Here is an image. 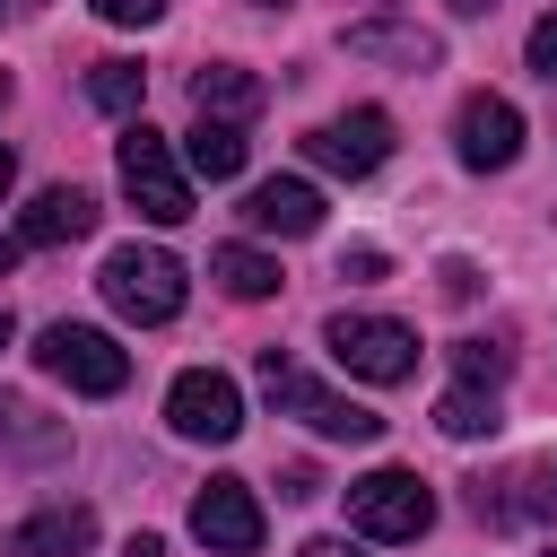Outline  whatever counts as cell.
Returning <instances> with one entry per match:
<instances>
[{
  "label": "cell",
  "instance_id": "1",
  "mask_svg": "<svg viewBox=\"0 0 557 557\" xmlns=\"http://www.w3.org/2000/svg\"><path fill=\"white\" fill-rule=\"evenodd\" d=\"M261 392H270V409L278 418H305L313 435H331V444H374L383 435V418L366 409V400H339L331 383H313L287 348H261Z\"/></svg>",
  "mask_w": 557,
  "mask_h": 557
},
{
  "label": "cell",
  "instance_id": "2",
  "mask_svg": "<svg viewBox=\"0 0 557 557\" xmlns=\"http://www.w3.org/2000/svg\"><path fill=\"white\" fill-rule=\"evenodd\" d=\"M113 165H122V191H131V209H139L148 226H183V218H191V174L174 165L165 131H148V122H122V139H113Z\"/></svg>",
  "mask_w": 557,
  "mask_h": 557
},
{
  "label": "cell",
  "instance_id": "3",
  "mask_svg": "<svg viewBox=\"0 0 557 557\" xmlns=\"http://www.w3.org/2000/svg\"><path fill=\"white\" fill-rule=\"evenodd\" d=\"M104 305L122 313V322H174L183 313V296H191V278H183V261L174 252H157V244H122V252H104Z\"/></svg>",
  "mask_w": 557,
  "mask_h": 557
},
{
  "label": "cell",
  "instance_id": "4",
  "mask_svg": "<svg viewBox=\"0 0 557 557\" xmlns=\"http://www.w3.org/2000/svg\"><path fill=\"white\" fill-rule=\"evenodd\" d=\"M35 366H44L52 383L87 392V400H113V392L131 383V348H113V331H96V322H52V331L35 339Z\"/></svg>",
  "mask_w": 557,
  "mask_h": 557
},
{
  "label": "cell",
  "instance_id": "5",
  "mask_svg": "<svg viewBox=\"0 0 557 557\" xmlns=\"http://www.w3.org/2000/svg\"><path fill=\"white\" fill-rule=\"evenodd\" d=\"M322 339H331V357H339L357 383H409V374H418V331L392 322V313H331Z\"/></svg>",
  "mask_w": 557,
  "mask_h": 557
},
{
  "label": "cell",
  "instance_id": "6",
  "mask_svg": "<svg viewBox=\"0 0 557 557\" xmlns=\"http://www.w3.org/2000/svg\"><path fill=\"white\" fill-rule=\"evenodd\" d=\"M348 522L366 531V540H418L426 522H435V496H426V479L418 470H366V479H348Z\"/></svg>",
  "mask_w": 557,
  "mask_h": 557
},
{
  "label": "cell",
  "instance_id": "7",
  "mask_svg": "<svg viewBox=\"0 0 557 557\" xmlns=\"http://www.w3.org/2000/svg\"><path fill=\"white\" fill-rule=\"evenodd\" d=\"M165 418H174V435H191V444H235V435H244V392H235L218 366H191V374H174Z\"/></svg>",
  "mask_w": 557,
  "mask_h": 557
},
{
  "label": "cell",
  "instance_id": "8",
  "mask_svg": "<svg viewBox=\"0 0 557 557\" xmlns=\"http://www.w3.org/2000/svg\"><path fill=\"white\" fill-rule=\"evenodd\" d=\"M305 157L322 165V174H374L383 157H392V113L383 104H357V113H339V122H322V131H305Z\"/></svg>",
  "mask_w": 557,
  "mask_h": 557
},
{
  "label": "cell",
  "instance_id": "9",
  "mask_svg": "<svg viewBox=\"0 0 557 557\" xmlns=\"http://www.w3.org/2000/svg\"><path fill=\"white\" fill-rule=\"evenodd\" d=\"M191 531H200V548H218V557H252L261 548V496L244 487V479H209L200 496H191Z\"/></svg>",
  "mask_w": 557,
  "mask_h": 557
},
{
  "label": "cell",
  "instance_id": "10",
  "mask_svg": "<svg viewBox=\"0 0 557 557\" xmlns=\"http://www.w3.org/2000/svg\"><path fill=\"white\" fill-rule=\"evenodd\" d=\"M453 148H461L470 174H505V165L522 157V113H513L505 96H470V104L453 113Z\"/></svg>",
  "mask_w": 557,
  "mask_h": 557
},
{
  "label": "cell",
  "instance_id": "11",
  "mask_svg": "<svg viewBox=\"0 0 557 557\" xmlns=\"http://www.w3.org/2000/svg\"><path fill=\"white\" fill-rule=\"evenodd\" d=\"M96 540V505H44L0 531V557H78Z\"/></svg>",
  "mask_w": 557,
  "mask_h": 557
},
{
  "label": "cell",
  "instance_id": "12",
  "mask_svg": "<svg viewBox=\"0 0 557 557\" xmlns=\"http://www.w3.org/2000/svg\"><path fill=\"white\" fill-rule=\"evenodd\" d=\"M339 52H348V61H392V70H435V61H444V44H435L426 26H400V17H366V26H348Z\"/></svg>",
  "mask_w": 557,
  "mask_h": 557
},
{
  "label": "cell",
  "instance_id": "13",
  "mask_svg": "<svg viewBox=\"0 0 557 557\" xmlns=\"http://www.w3.org/2000/svg\"><path fill=\"white\" fill-rule=\"evenodd\" d=\"M244 218H252L261 235H313V226H322V191H313L305 174H270V183L244 191Z\"/></svg>",
  "mask_w": 557,
  "mask_h": 557
},
{
  "label": "cell",
  "instance_id": "14",
  "mask_svg": "<svg viewBox=\"0 0 557 557\" xmlns=\"http://www.w3.org/2000/svg\"><path fill=\"white\" fill-rule=\"evenodd\" d=\"M61 453H70L61 418H44V409L0 392V470H35V461H61Z\"/></svg>",
  "mask_w": 557,
  "mask_h": 557
},
{
  "label": "cell",
  "instance_id": "15",
  "mask_svg": "<svg viewBox=\"0 0 557 557\" xmlns=\"http://www.w3.org/2000/svg\"><path fill=\"white\" fill-rule=\"evenodd\" d=\"M78 235H96V191H78V183L35 191V209H26L17 244H78Z\"/></svg>",
  "mask_w": 557,
  "mask_h": 557
},
{
  "label": "cell",
  "instance_id": "16",
  "mask_svg": "<svg viewBox=\"0 0 557 557\" xmlns=\"http://www.w3.org/2000/svg\"><path fill=\"white\" fill-rule=\"evenodd\" d=\"M183 165H191L200 183H235V174H244V122L200 113V122L183 131Z\"/></svg>",
  "mask_w": 557,
  "mask_h": 557
},
{
  "label": "cell",
  "instance_id": "17",
  "mask_svg": "<svg viewBox=\"0 0 557 557\" xmlns=\"http://www.w3.org/2000/svg\"><path fill=\"white\" fill-rule=\"evenodd\" d=\"M261 78L252 70H235V61H209V70H191V104L200 113H226V122H244V113H261Z\"/></svg>",
  "mask_w": 557,
  "mask_h": 557
},
{
  "label": "cell",
  "instance_id": "18",
  "mask_svg": "<svg viewBox=\"0 0 557 557\" xmlns=\"http://www.w3.org/2000/svg\"><path fill=\"white\" fill-rule=\"evenodd\" d=\"M209 278H218L235 305L278 296V261H270V252H252V244H218V252H209Z\"/></svg>",
  "mask_w": 557,
  "mask_h": 557
},
{
  "label": "cell",
  "instance_id": "19",
  "mask_svg": "<svg viewBox=\"0 0 557 557\" xmlns=\"http://www.w3.org/2000/svg\"><path fill=\"white\" fill-rule=\"evenodd\" d=\"M435 426H444L453 444H479V435H496V383H453V392L435 400Z\"/></svg>",
  "mask_w": 557,
  "mask_h": 557
},
{
  "label": "cell",
  "instance_id": "20",
  "mask_svg": "<svg viewBox=\"0 0 557 557\" xmlns=\"http://www.w3.org/2000/svg\"><path fill=\"white\" fill-rule=\"evenodd\" d=\"M87 104L96 113H139L148 104V70L139 61H96L87 70Z\"/></svg>",
  "mask_w": 557,
  "mask_h": 557
},
{
  "label": "cell",
  "instance_id": "21",
  "mask_svg": "<svg viewBox=\"0 0 557 557\" xmlns=\"http://www.w3.org/2000/svg\"><path fill=\"white\" fill-rule=\"evenodd\" d=\"M453 374H461V383H505V348L461 339V348H453Z\"/></svg>",
  "mask_w": 557,
  "mask_h": 557
},
{
  "label": "cell",
  "instance_id": "22",
  "mask_svg": "<svg viewBox=\"0 0 557 557\" xmlns=\"http://www.w3.org/2000/svg\"><path fill=\"white\" fill-rule=\"evenodd\" d=\"M96 17H104V26H157L165 0H96Z\"/></svg>",
  "mask_w": 557,
  "mask_h": 557
},
{
  "label": "cell",
  "instance_id": "23",
  "mask_svg": "<svg viewBox=\"0 0 557 557\" xmlns=\"http://www.w3.org/2000/svg\"><path fill=\"white\" fill-rule=\"evenodd\" d=\"M522 52H531V70H540V78L557 87V9H548V17L531 26V44H522Z\"/></svg>",
  "mask_w": 557,
  "mask_h": 557
},
{
  "label": "cell",
  "instance_id": "24",
  "mask_svg": "<svg viewBox=\"0 0 557 557\" xmlns=\"http://www.w3.org/2000/svg\"><path fill=\"white\" fill-rule=\"evenodd\" d=\"M278 496H296V505H305V496H322V479H313V461H287V470H278Z\"/></svg>",
  "mask_w": 557,
  "mask_h": 557
},
{
  "label": "cell",
  "instance_id": "25",
  "mask_svg": "<svg viewBox=\"0 0 557 557\" xmlns=\"http://www.w3.org/2000/svg\"><path fill=\"white\" fill-rule=\"evenodd\" d=\"M339 278H383V252H374V244H357V252H339Z\"/></svg>",
  "mask_w": 557,
  "mask_h": 557
},
{
  "label": "cell",
  "instance_id": "26",
  "mask_svg": "<svg viewBox=\"0 0 557 557\" xmlns=\"http://www.w3.org/2000/svg\"><path fill=\"white\" fill-rule=\"evenodd\" d=\"M296 557H357V548H348V540H305Z\"/></svg>",
  "mask_w": 557,
  "mask_h": 557
},
{
  "label": "cell",
  "instance_id": "27",
  "mask_svg": "<svg viewBox=\"0 0 557 557\" xmlns=\"http://www.w3.org/2000/svg\"><path fill=\"white\" fill-rule=\"evenodd\" d=\"M9 183H17V157H9V148H0V191H9Z\"/></svg>",
  "mask_w": 557,
  "mask_h": 557
},
{
  "label": "cell",
  "instance_id": "28",
  "mask_svg": "<svg viewBox=\"0 0 557 557\" xmlns=\"http://www.w3.org/2000/svg\"><path fill=\"white\" fill-rule=\"evenodd\" d=\"M453 9H461V17H487V9H496V0H453Z\"/></svg>",
  "mask_w": 557,
  "mask_h": 557
},
{
  "label": "cell",
  "instance_id": "29",
  "mask_svg": "<svg viewBox=\"0 0 557 557\" xmlns=\"http://www.w3.org/2000/svg\"><path fill=\"white\" fill-rule=\"evenodd\" d=\"M9 270H17V244H9V235H0V278H9Z\"/></svg>",
  "mask_w": 557,
  "mask_h": 557
},
{
  "label": "cell",
  "instance_id": "30",
  "mask_svg": "<svg viewBox=\"0 0 557 557\" xmlns=\"http://www.w3.org/2000/svg\"><path fill=\"white\" fill-rule=\"evenodd\" d=\"M0 113H9V78H0Z\"/></svg>",
  "mask_w": 557,
  "mask_h": 557
},
{
  "label": "cell",
  "instance_id": "31",
  "mask_svg": "<svg viewBox=\"0 0 557 557\" xmlns=\"http://www.w3.org/2000/svg\"><path fill=\"white\" fill-rule=\"evenodd\" d=\"M0 348H9V313H0Z\"/></svg>",
  "mask_w": 557,
  "mask_h": 557
},
{
  "label": "cell",
  "instance_id": "32",
  "mask_svg": "<svg viewBox=\"0 0 557 557\" xmlns=\"http://www.w3.org/2000/svg\"><path fill=\"white\" fill-rule=\"evenodd\" d=\"M261 9H287V0H261Z\"/></svg>",
  "mask_w": 557,
  "mask_h": 557
},
{
  "label": "cell",
  "instance_id": "33",
  "mask_svg": "<svg viewBox=\"0 0 557 557\" xmlns=\"http://www.w3.org/2000/svg\"><path fill=\"white\" fill-rule=\"evenodd\" d=\"M548 557H557V548H548Z\"/></svg>",
  "mask_w": 557,
  "mask_h": 557
}]
</instances>
